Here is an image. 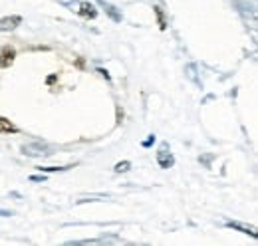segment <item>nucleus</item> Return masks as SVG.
Listing matches in <instances>:
<instances>
[{
    "label": "nucleus",
    "mask_w": 258,
    "mask_h": 246,
    "mask_svg": "<svg viewBox=\"0 0 258 246\" xmlns=\"http://www.w3.org/2000/svg\"><path fill=\"white\" fill-rule=\"evenodd\" d=\"M20 24H22V16H18V14H14V16H4V18H0V32L16 30Z\"/></svg>",
    "instance_id": "1"
},
{
    "label": "nucleus",
    "mask_w": 258,
    "mask_h": 246,
    "mask_svg": "<svg viewBox=\"0 0 258 246\" xmlns=\"http://www.w3.org/2000/svg\"><path fill=\"white\" fill-rule=\"evenodd\" d=\"M14 58H16V50H14L12 46H4V48L0 50V68L12 66Z\"/></svg>",
    "instance_id": "2"
},
{
    "label": "nucleus",
    "mask_w": 258,
    "mask_h": 246,
    "mask_svg": "<svg viewBox=\"0 0 258 246\" xmlns=\"http://www.w3.org/2000/svg\"><path fill=\"white\" fill-rule=\"evenodd\" d=\"M226 226H228V228H234V230H240L242 234H250L252 238H256V230H254L252 226H246V224L236 222V220H228V222H226Z\"/></svg>",
    "instance_id": "3"
},
{
    "label": "nucleus",
    "mask_w": 258,
    "mask_h": 246,
    "mask_svg": "<svg viewBox=\"0 0 258 246\" xmlns=\"http://www.w3.org/2000/svg\"><path fill=\"white\" fill-rule=\"evenodd\" d=\"M157 163H159V167H161V169H169V167H173V163H175V161H173V155L167 153V149L163 147L161 151L157 153Z\"/></svg>",
    "instance_id": "4"
},
{
    "label": "nucleus",
    "mask_w": 258,
    "mask_h": 246,
    "mask_svg": "<svg viewBox=\"0 0 258 246\" xmlns=\"http://www.w3.org/2000/svg\"><path fill=\"white\" fill-rule=\"evenodd\" d=\"M0 133H6V135H10V133H18V127L10 121V119H6V117L0 115Z\"/></svg>",
    "instance_id": "5"
},
{
    "label": "nucleus",
    "mask_w": 258,
    "mask_h": 246,
    "mask_svg": "<svg viewBox=\"0 0 258 246\" xmlns=\"http://www.w3.org/2000/svg\"><path fill=\"white\" fill-rule=\"evenodd\" d=\"M80 14L86 16V18H96L97 10L90 4V2H82V4H80Z\"/></svg>",
    "instance_id": "6"
},
{
    "label": "nucleus",
    "mask_w": 258,
    "mask_h": 246,
    "mask_svg": "<svg viewBox=\"0 0 258 246\" xmlns=\"http://www.w3.org/2000/svg\"><path fill=\"white\" fill-rule=\"evenodd\" d=\"M40 171L44 173H56V171H68V169H74V165H66V167H38Z\"/></svg>",
    "instance_id": "7"
},
{
    "label": "nucleus",
    "mask_w": 258,
    "mask_h": 246,
    "mask_svg": "<svg viewBox=\"0 0 258 246\" xmlns=\"http://www.w3.org/2000/svg\"><path fill=\"white\" fill-rule=\"evenodd\" d=\"M113 169H115V173H125V171L131 169V163H129V161H121V163H117Z\"/></svg>",
    "instance_id": "8"
},
{
    "label": "nucleus",
    "mask_w": 258,
    "mask_h": 246,
    "mask_svg": "<svg viewBox=\"0 0 258 246\" xmlns=\"http://www.w3.org/2000/svg\"><path fill=\"white\" fill-rule=\"evenodd\" d=\"M155 14H157V20H159V26H161V30H165L167 26H165V18H163L161 8H155Z\"/></svg>",
    "instance_id": "9"
},
{
    "label": "nucleus",
    "mask_w": 258,
    "mask_h": 246,
    "mask_svg": "<svg viewBox=\"0 0 258 246\" xmlns=\"http://www.w3.org/2000/svg\"><path fill=\"white\" fill-rule=\"evenodd\" d=\"M155 143V135H149V139L147 141H143V147H151Z\"/></svg>",
    "instance_id": "10"
},
{
    "label": "nucleus",
    "mask_w": 258,
    "mask_h": 246,
    "mask_svg": "<svg viewBox=\"0 0 258 246\" xmlns=\"http://www.w3.org/2000/svg\"><path fill=\"white\" fill-rule=\"evenodd\" d=\"M97 72H99V74H101V76H103V78H105V80H109V74H107V72H105V70H101V68H97Z\"/></svg>",
    "instance_id": "11"
},
{
    "label": "nucleus",
    "mask_w": 258,
    "mask_h": 246,
    "mask_svg": "<svg viewBox=\"0 0 258 246\" xmlns=\"http://www.w3.org/2000/svg\"><path fill=\"white\" fill-rule=\"evenodd\" d=\"M46 177H30V181H44Z\"/></svg>",
    "instance_id": "12"
}]
</instances>
